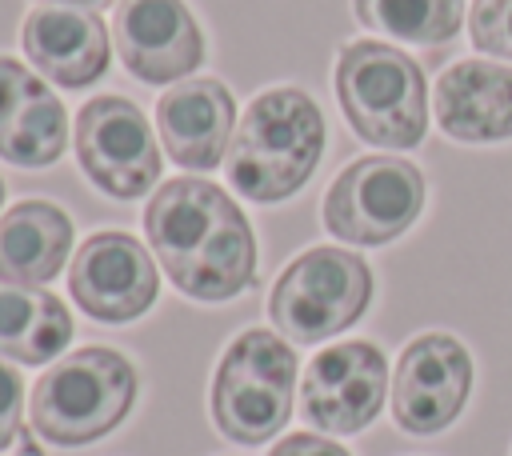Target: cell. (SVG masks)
Wrapping results in <instances>:
<instances>
[{"label": "cell", "mask_w": 512, "mask_h": 456, "mask_svg": "<svg viewBox=\"0 0 512 456\" xmlns=\"http://www.w3.org/2000/svg\"><path fill=\"white\" fill-rule=\"evenodd\" d=\"M336 104L348 128L388 152H408L428 136L424 68L388 40H348L332 68Z\"/></svg>", "instance_id": "obj_3"}, {"label": "cell", "mask_w": 512, "mask_h": 456, "mask_svg": "<svg viewBox=\"0 0 512 456\" xmlns=\"http://www.w3.org/2000/svg\"><path fill=\"white\" fill-rule=\"evenodd\" d=\"M392 392L388 356L372 340H340L320 348L300 376V416L328 436L364 432Z\"/></svg>", "instance_id": "obj_10"}, {"label": "cell", "mask_w": 512, "mask_h": 456, "mask_svg": "<svg viewBox=\"0 0 512 456\" xmlns=\"http://www.w3.org/2000/svg\"><path fill=\"white\" fill-rule=\"evenodd\" d=\"M432 112L456 144L512 140V64L452 60L432 84Z\"/></svg>", "instance_id": "obj_14"}, {"label": "cell", "mask_w": 512, "mask_h": 456, "mask_svg": "<svg viewBox=\"0 0 512 456\" xmlns=\"http://www.w3.org/2000/svg\"><path fill=\"white\" fill-rule=\"evenodd\" d=\"M428 180L404 156H360L336 172L324 192V228L352 248H380L400 240L424 212Z\"/></svg>", "instance_id": "obj_7"}, {"label": "cell", "mask_w": 512, "mask_h": 456, "mask_svg": "<svg viewBox=\"0 0 512 456\" xmlns=\"http://www.w3.org/2000/svg\"><path fill=\"white\" fill-rule=\"evenodd\" d=\"M20 456H40V452H36V444H32L24 432H20Z\"/></svg>", "instance_id": "obj_24"}, {"label": "cell", "mask_w": 512, "mask_h": 456, "mask_svg": "<svg viewBox=\"0 0 512 456\" xmlns=\"http://www.w3.org/2000/svg\"><path fill=\"white\" fill-rule=\"evenodd\" d=\"M156 132L164 152L184 172H212L224 164L236 132V100L216 76H188L156 100Z\"/></svg>", "instance_id": "obj_13"}, {"label": "cell", "mask_w": 512, "mask_h": 456, "mask_svg": "<svg viewBox=\"0 0 512 456\" xmlns=\"http://www.w3.org/2000/svg\"><path fill=\"white\" fill-rule=\"evenodd\" d=\"M112 36L120 64L140 84L188 80L204 64V32L184 0H120Z\"/></svg>", "instance_id": "obj_12"}, {"label": "cell", "mask_w": 512, "mask_h": 456, "mask_svg": "<svg viewBox=\"0 0 512 456\" xmlns=\"http://www.w3.org/2000/svg\"><path fill=\"white\" fill-rule=\"evenodd\" d=\"M268 456H352V452L320 432H288L284 440L268 448Z\"/></svg>", "instance_id": "obj_22"}, {"label": "cell", "mask_w": 512, "mask_h": 456, "mask_svg": "<svg viewBox=\"0 0 512 456\" xmlns=\"http://www.w3.org/2000/svg\"><path fill=\"white\" fill-rule=\"evenodd\" d=\"M356 20L400 44L440 48L464 28V0H352Z\"/></svg>", "instance_id": "obj_19"}, {"label": "cell", "mask_w": 512, "mask_h": 456, "mask_svg": "<svg viewBox=\"0 0 512 456\" xmlns=\"http://www.w3.org/2000/svg\"><path fill=\"white\" fill-rule=\"evenodd\" d=\"M468 40L492 60H512V0H476L468 8Z\"/></svg>", "instance_id": "obj_20"}, {"label": "cell", "mask_w": 512, "mask_h": 456, "mask_svg": "<svg viewBox=\"0 0 512 456\" xmlns=\"http://www.w3.org/2000/svg\"><path fill=\"white\" fill-rule=\"evenodd\" d=\"M144 236L164 276L192 300H236L256 280V232L240 204L200 180L172 176L144 204Z\"/></svg>", "instance_id": "obj_1"}, {"label": "cell", "mask_w": 512, "mask_h": 456, "mask_svg": "<svg viewBox=\"0 0 512 456\" xmlns=\"http://www.w3.org/2000/svg\"><path fill=\"white\" fill-rule=\"evenodd\" d=\"M24 56L40 76H48L60 88H88L108 72V28L100 12L80 8H56L40 4L20 24Z\"/></svg>", "instance_id": "obj_15"}, {"label": "cell", "mask_w": 512, "mask_h": 456, "mask_svg": "<svg viewBox=\"0 0 512 456\" xmlns=\"http://www.w3.org/2000/svg\"><path fill=\"white\" fill-rule=\"evenodd\" d=\"M72 252V216L52 200H20L0 216V284H48Z\"/></svg>", "instance_id": "obj_17"}, {"label": "cell", "mask_w": 512, "mask_h": 456, "mask_svg": "<svg viewBox=\"0 0 512 456\" xmlns=\"http://www.w3.org/2000/svg\"><path fill=\"white\" fill-rule=\"evenodd\" d=\"M20 424H24V376L8 364V356H0V452L20 440Z\"/></svg>", "instance_id": "obj_21"}, {"label": "cell", "mask_w": 512, "mask_h": 456, "mask_svg": "<svg viewBox=\"0 0 512 456\" xmlns=\"http://www.w3.org/2000/svg\"><path fill=\"white\" fill-rule=\"evenodd\" d=\"M324 140L328 132L320 104L304 88L280 84L260 92L236 120L224 172L248 200L280 204L312 180L324 156Z\"/></svg>", "instance_id": "obj_2"}, {"label": "cell", "mask_w": 512, "mask_h": 456, "mask_svg": "<svg viewBox=\"0 0 512 456\" xmlns=\"http://www.w3.org/2000/svg\"><path fill=\"white\" fill-rule=\"evenodd\" d=\"M68 292L100 324L140 320L160 292L152 252L128 232H92L68 268Z\"/></svg>", "instance_id": "obj_11"}, {"label": "cell", "mask_w": 512, "mask_h": 456, "mask_svg": "<svg viewBox=\"0 0 512 456\" xmlns=\"http://www.w3.org/2000/svg\"><path fill=\"white\" fill-rule=\"evenodd\" d=\"M300 360L296 348L268 332V328H244L212 372V424L232 444H264L276 432H284L296 400Z\"/></svg>", "instance_id": "obj_5"}, {"label": "cell", "mask_w": 512, "mask_h": 456, "mask_svg": "<svg viewBox=\"0 0 512 456\" xmlns=\"http://www.w3.org/2000/svg\"><path fill=\"white\" fill-rule=\"evenodd\" d=\"M376 276L360 252L316 244L284 264L268 292V316L292 344H320L348 332L372 304Z\"/></svg>", "instance_id": "obj_6"}, {"label": "cell", "mask_w": 512, "mask_h": 456, "mask_svg": "<svg viewBox=\"0 0 512 456\" xmlns=\"http://www.w3.org/2000/svg\"><path fill=\"white\" fill-rule=\"evenodd\" d=\"M72 144L80 172L112 200H136L144 192H156L164 156L140 104L124 96L84 100L72 124Z\"/></svg>", "instance_id": "obj_9"}, {"label": "cell", "mask_w": 512, "mask_h": 456, "mask_svg": "<svg viewBox=\"0 0 512 456\" xmlns=\"http://www.w3.org/2000/svg\"><path fill=\"white\" fill-rule=\"evenodd\" d=\"M140 380L128 356L104 344H88L44 368L32 388L28 416L36 436L56 448H84L120 428L136 404Z\"/></svg>", "instance_id": "obj_4"}, {"label": "cell", "mask_w": 512, "mask_h": 456, "mask_svg": "<svg viewBox=\"0 0 512 456\" xmlns=\"http://www.w3.org/2000/svg\"><path fill=\"white\" fill-rule=\"evenodd\" d=\"M64 100L20 60L0 56V156L20 168H48L64 156Z\"/></svg>", "instance_id": "obj_16"}, {"label": "cell", "mask_w": 512, "mask_h": 456, "mask_svg": "<svg viewBox=\"0 0 512 456\" xmlns=\"http://www.w3.org/2000/svg\"><path fill=\"white\" fill-rule=\"evenodd\" d=\"M72 340V316L60 296L28 284H0V356L48 364Z\"/></svg>", "instance_id": "obj_18"}, {"label": "cell", "mask_w": 512, "mask_h": 456, "mask_svg": "<svg viewBox=\"0 0 512 456\" xmlns=\"http://www.w3.org/2000/svg\"><path fill=\"white\" fill-rule=\"evenodd\" d=\"M476 364L460 336L452 332H420L412 336L392 368L388 408L400 432L408 436H440L448 432L472 400Z\"/></svg>", "instance_id": "obj_8"}, {"label": "cell", "mask_w": 512, "mask_h": 456, "mask_svg": "<svg viewBox=\"0 0 512 456\" xmlns=\"http://www.w3.org/2000/svg\"><path fill=\"white\" fill-rule=\"evenodd\" d=\"M0 204H4V180H0Z\"/></svg>", "instance_id": "obj_25"}, {"label": "cell", "mask_w": 512, "mask_h": 456, "mask_svg": "<svg viewBox=\"0 0 512 456\" xmlns=\"http://www.w3.org/2000/svg\"><path fill=\"white\" fill-rule=\"evenodd\" d=\"M40 4H56V8H80V12H104L120 0H40Z\"/></svg>", "instance_id": "obj_23"}]
</instances>
